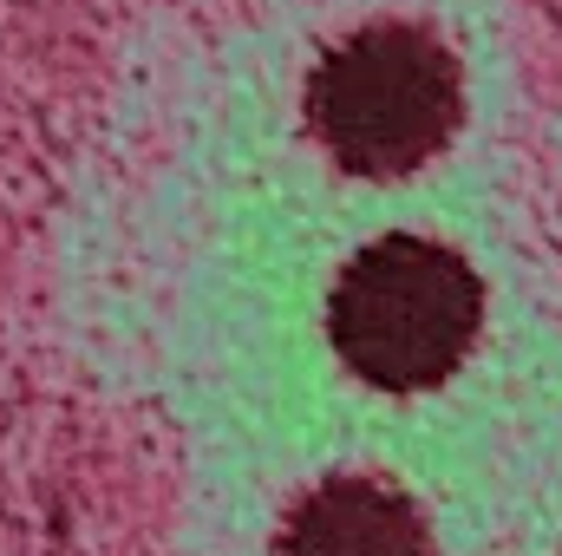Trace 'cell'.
Segmentation results:
<instances>
[{"label":"cell","mask_w":562,"mask_h":556,"mask_svg":"<svg viewBox=\"0 0 562 556\" xmlns=\"http://www.w3.org/2000/svg\"><path fill=\"white\" fill-rule=\"evenodd\" d=\"M484 288L477 269L431 236H380L367 243L327 301V341L353 380L380 393L438 387L477 341Z\"/></svg>","instance_id":"6da1fadb"},{"label":"cell","mask_w":562,"mask_h":556,"mask_svg":"<svg viewBox=\"0 0 562 556\" xmlns=\"http://www.w3.org/2000/svg\"><path fill=\"white\" fill-rule=\"evenodd\" d=\"M464 79L438 33L380 20L340 40L307 79V125L353 177H406L458 132Z\"/></svg>","instance_id":"7a4b0ae2"},{"label":"cell","mask_w":562,"mask_h":556,"mask_svg":"<svg viewBox=\"0 0 562 556\" xmlns=\"http://www.w3.org/2000/svg\"><path fill=\"white\" fill-rule=\"evenodd\" d=\"M276 556H431V537L400 485L327 478L288 511Z\"/></svg>","instance_id":"3957f363"}]
</instances>
